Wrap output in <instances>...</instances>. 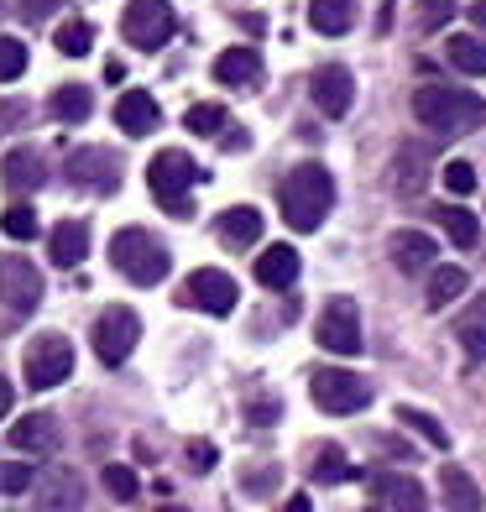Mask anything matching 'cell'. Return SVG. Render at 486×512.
I'll return each instance as SVG.
<instances>
[{
	"mask_svg": "<svg viewBox=\"0 0 486 512\" xmlns=\"http://www.w3.org/2000/svg\"><path fill=\"white\" fill-rule=\"evenodd\" d=\"M283 215H288V225L293 230H319L324 225V215H330V204H335V178H330V168H319V162H304V168H293L288 178H283Z\"/></svg>",
	"mask_w": 486,
	"mask_h": 512,
	"instance_id": "cell-1",
	"label": "cell"
},
{
	"mask_svg": "<svg viewBox=\"0 0 486 512\" xmlns=\"http://www.w3.org/2000/svg\"><path fill=\"white\" fill-rule=\"evenodd\" d=\"M110 262H115V272H121L126 283H136V288H157L162 277H168L173 256H168V246H162L152 230L126 225V230H115V241H110Z\"/></svg>",
	"mask_w": 486,
	"mask_h": 512,
	"instance_id": "cell-2",
	"label": "cell"
},
{
	"mask_svg": "<svg viewBox=\"0 0 486 512\" xmlns=\"http://www.w3.org/2000/svg\"><path fill=\"white\" fill-rule=\"evenodd\" d=\"M413 115L429 131H476L486 121L481 95H466V89H445V84H424L413 95Z\"/></svg>",
	"mask_w": 486,
	"mask_h": 512,
	"instance_id": "cell-3",
	"label": "cell"
},
{
	"mask_svg": "<svg viewBox=\"0 0 486 512\" xmlns=\"http://www.w3.org/2000/svg\"><path fill=\"white\" fill-rule=\"evenodd\" d=\"M147 183H152V199H157L162 209H168V215H178V220H189V215H194L199 162H194L189 152H178V147L157 152V157L147 162Z\"/></svg>",
	"mask_w": 486,
	"mask_h": 512,
	"instance_id": "cell-4",
	"label": "cell"
},
{
	"mask_svg": "<svg viewBox=\"0 0 486 512\" xmlns=\"http://www.w3.org/2000/svg\"><path fill=\"white\" fill-rule=\"evenodd\" d=\"M309 392L324 413H361L372 403V382L356 377V371H340V366H319L309 377Z\"/></svg>",
	"mask_w": 486,
	"mask_h": 512,
	"instance_id": "cell-5",
	"label": "cell"
},
{
	"mask_svg": "<svg viewBox=\"0 0 486 512\" xmlns=\"http://www.w3.org/2000/svg\"><path fill=\"white\" fill-rule=\"evenodd\" d=\"M121 37L142 53L162 48V42L173 37V6L168 0H131L126 16H121Z\"/></svg>",
	"mask_w": 486,
	"mask_h": 512,
	"instance_id": "cell-6",
	"label": "cell"
},
{
	"mask_svg": "<svg viewBox=\"0 0 486 512\" xmlns=\"http://www.w3.org/2000/svg\"><path fill=\"white\" fill-rule=\"evenodd\" d=\"M136 340H142V319H136V309L126 304H115L95 319V356L105 366H121L131 351H136Z\"/></svg>",
	"mask_w": 486,
	"mask_h": 512,
	"instance_id": "cell-7",
	"label": "cell"
},
{
	"mask_svg": "<svg viewBox=\"0 0 486 512\" xmlns=\"http://www.w3.org/2000/svg\"><path fill=\"white\" fill-rule=\"evenodd\" d=\"M0 304L11 309V319H27L42 304V272L27 256H0Z\"/></svg>",
	"mask_w": 486,
	"mask_h": 512,
	"instance_id": "cell-8",
	"label": "cell"
},
{
	"mask_svg": "<svg viewBox=\"0 0 486 512\" xmlns=\"http://www.w3.org/2000/svg\"><path fill=\"white\" fill-rule=\"evenodd\" d=\"M68 183L89 194H115L121 189V157L110 147H84V152H68Z\"/></svg>",
	"mask_w": 486,
	"mask_h": 512,
	"instance_id": "cell-9",
	"label": "cell"
},
{
	"mask_svg": "<svg viewBox=\"0 0 486 512\" xmlns=\"http://www.w3.org/2000/svg\"><path fill=\"white\" fill-rule=\"evenodd\" d=\"M68 371H74V345L63 335H37L27 345V387H58Z\"/></svg>",
	"mask_w": 486,
	"mask_h": 512,
	"instance_id": "cell-10",
	"label": "cell"
},
{
	"mask_svg": "<svg viewBox=\"0 0 486 512\" xmlns=\"http://www.w3.org/2000/svg\"><path fill=\"white\" fill-rule=\"evenodd\" d=\"M309 95H314V110L340 121V115H351V100H356V79L345 63H319L314 79H309Z\"/></svg>",
	"mask_w": 486,
	"mask_h": 512,
	"instance_id": "cell-11",
	"label": "cell"
},
{
	"mask_svg": "<svg viewBox=\"0 0 486 512\" xmlns=\"http://www.w3.org/2000/svg\"><path fill=\"white\" fill-rule=\"evenodd\" d=\"M32 497L42 512H79L84 507V476L74 465H48L42 476H32Z\"/></svg>",
	"mask_w": 486,
	"mask_h": 512,
	"instance_id": "cell-12",
	"label": "cell"
},
{
	"mask_svg": "<svg viewBox=\"0 0 486 512\" xmlns=\"http://www.w3.org/2000/svg\"><path fill=\"white\" fill-rule=\"evenodd\" d=\"M319 345L335 356H356L361 351V314L351 298H330L319 314Z\"/></svg>",
	"mask_w": 486,
	"mask_h": 512,
	"instance_id": "cell-13",
	"label": "cell"
},
{
	"mask_svg": "<svg viewBox=\"0 0 486 512\" xmlns=\"http://www.w3.org/2000/svg\"><path fill=\"white\" fill-rule=\"evenodd\" d=\"M183 304L225 319L230 309H236V283H230V272H220V267H199L189 283H183Z\"/></svg>",
	"mask_w": 486,
	"mask_h": 512,
	"instance_id": "cell-14",
	"label": "cell"
},
{
	"mask_svg": "<svg viewBox=\"0 0 486 512\" xmlns=\"http://www.w3.org/2000/svg\"><path fill=\"white\" fill-rule=\"evenodd\" d=\"M372 492L387 502V512H424L429 507V492L419 476H403V471H377L372 476Z\"/></svg>",
	"mask_w": 486,
	"mask_h": 512,
	"instance_id": "cell-15",
	"label": "cell"
},
{
	"mask_svg": "<svg viewBox=\"0 0 486 512\" xmlns=\"http://www.w3.org/2000/svg\"><path fill=\"white\" fill-rule=\"evenodd\" d=\"M115 126H121L126 136H152L162 126V110H157V100L147 95V89H126V95L115 100Z\"/></svg>",
	"mask_w": 486,
	"mask_h": 512,
	"instance_id": "cell-16",
	"label": "cell"
},
{
	"mask_svg": "<svg viewBox=\"0 0 486 512\" xmlns=\"http://www.w3.org/2000/svg\"><path fill=\"white\" fill-rule=\"evenodd\" d=\"M262 209H251V204H236V209H225V215L215 220V236L230 246V251H251L262 241Z\"/></svg>",
	"mask_w": 486,
	"mask_h": 512,
	"instance_id": "cell-17",
	"label": "cell"
},
{
	"mask_svg": "<svg viewBox=\"0 0 486 512\" xmlns=\"http://www.w3.org/2000/svg\"><path fill=\"white\" fill-rule=\"evenodd\" d=\"M42 178H48V162H42V152H32V147H16V152H6V162H0V183H6L11 194L42 189Z\"/></svg>",
	"mask_w": 486,
	"mask_h": 512,
	"instance_id": "cell-18",
	"label": "cell"
},
{
	"mask_svg": "<svg viewBox=\"0 0 486 512\" xmlns=\"http://www.w3.org/2000/svg\"><path fill=\"white\" fill-rule=\"evenodd\" d=\"M387 178H392V194L398 199H419L424 183H429V152L424 147H403L398 157H392Z\"/></svg>",
	"mask_w": 486,
	"mask_h": 512,
	"instance_id": "cell-19",
	"label": "cell"
},
{
	"mask_svg": "<svg viewBox=\"0 0 486 512\" xmlns=\"http://www.w3.org/2000/svg\"><path fill=\"white\" fill-rule=\"evenodd\" d=\"M434 256H439V246H434V236H424V230H398V236H392V262H398V272H408V277L429 272Z\"/></svg>",
	"mask_w": 486,
	"mask_h": 512,
	"instance_id": "cell-20",
	"label": "cell"
},
{
	"mask_svg": "<svg viewBox=\"0 0 486 512\" xmlns=\"http://www.w3.org/2000/svg\"><path fill=\"white\" fill-rule=\"evenodd\" d=\"M11 445L27 450V455H53V450H58V418H53V413H27V418H16Z\"/></svg>",
	"mask_w": 486,
	"mask_h": 512,
	"instance_id": "cell-21",
	"label": "cell"
},
{
	"mask_svg": "<svg viewBox=\"0 0 486 512\" xmlns=\"http://www.w3.org/2000/svg\"><path fill=\"white\" fill-rule=\"evenodd\" d=\"M455 340L460 351H466V361H486V293H476L466 309H460V324H455Z\"/></svg>",
	"mask_w": 486,
	"mask_h": 512,
	"instance_id": "cell-22",
	"label": "cell"
},
{
	"mask_svg": "<svg viewBox=\"0 0 486 512\" xmlns=\"http://www.w3.org/2000/svg\"><path fill=\"white\" fill-rule=\"evenodd\" d=\"M309 27L319 37H345L356 27V0H309Z\"/></svg>",
	"mask_w": 486,
	"mask_h": 512,
	"instance_id": "cell-23",
	"label": "cell"
},
{
	"mask_svg": "<svg viewBox=\"0 0 486 512\" xmlns=\"http://www.w3.org/2000/svg\"><path fill=\"white\" fill-rule=\"evenodd\" d=\"M257 283L262 288H293L298 283V251L293 246H267L257 256Z\"/></svg>",
	"mask_w": 486,
	"mask_h": 512,
	"instance_id": "cell-24",
	"label": "cell"
},
{
	"mask_svg": "<svg viewBox=\"0 0 486 512\" xmlns=\"http://www.w3.org/2000/svg\"><path fill=\"white\" fill-rule=\"evenodd\" d=\"M48 246H53V262H58V267H79L84 251H89V225H84V220H58L53 236H48Z\"/></svg>",
	"mask_w": 486,
	"mask_h": 512,
	"instance_id": "cell-25",
	"label": "cell"
},
{
	"mask_svg": "<svg viewBox=\"0 0 486 512\" xmlns=\"http://www.w3.org/2000/svg\"><path fill=\"white\" fill-rule=\"evenodd\" d=\"M439 492H445L450 512H481V486L460 471V465H445V471H439Z\"/></svg>",
	"mask_w": 486,
	"mask_h": 512,
	"instance_id": "cell-26",
	"label": "cell"
},
{
	"mask_svg": "<svg viewBox=\"0 0 486 512\" xmlns=\"http://www.w3.org/2000/svg\"><path fill=\"white\" fill-rule=\"evenodd\" d=\"M215 79L220 84H257L262 79V58L251 48H230V53L215 58Z\"/></svg>",
	"mask_w": 486,
	"mask_h": 512,
	"instance_id": "cell-27",
	"label": "cell"
},
{
	"mask_svg": "<svg viewBox=\"0 0 486 512\" xmlns=\"http://www.w3.org/2000/svg\"><path fill=\"white\" fill-rule=\"evenodd\" d=\"M460 293H466V267H455V262H445V267H429V309H445V304H455Z\"/></svg>",
	"mask_w": 486,
	"mask_h": 512,
	"instance_id": "cell-28",
	"label": "cell"
},
{
	"mask_svg": "<svg viewBox=\"0 0 486 512\" xmlns=\"http://www.w3.org/2000/svg\"><path fill=\"white\" fill-rule=\"evenodd\" d=\"M434 220L445 225V236L455 241V246H476V236H481V225H476V215L466 204H445V209H434Z\"/></svg>",
	"mask_w": 486,
	"mask_h": 512,
	"instance_id": "cell-29",
	"label": "cell"
},
{
	"mask_svg": "<svg viewBox=\"0 0 486 512\" xmlns=\"http://www.w3.org/2000/svg\"><path fill=\"white\" fill-rule=\"evenodd\" d=\"M445 58H450V68H460V74H486V42L481 37H450L445 42Z\"/></svg>",
	"mask_w": 486,
	"mask_h": 512,
	"instance_id": "cell-30",
	"label": "cell"
},
{
	"mask_svg": "<svg viewBox=\"0 0 486 512\" xmlns=\"http://www.w3.org/2000/svg\"><path fill=\"white\" fill-rule=\"evenodd\" d=\"M48 110L58 115V121H89V110H95V100H89L84 84H63L58 95L48 100Z\"/></svg>",
	"mask_w": 486,
	"mask_h": 512,
	"instance_id": "cell-31",
	"label": "cell"
},
{
	"mask_svg": "<svg viewBox=\"0 0 486 512\" xmlns=\"http://www.w3.org/2000/svg\"><path fill=\"white\" fill-rule=\"evenodd\" d=\"M398 424H408L413 434H424V439H429L434 450H450V429L439 424L434 413H419V408H398Z\"/></svg>",
	"mask_w": 486,
	"mask_h": 512,
	"instance_id": "cell-32",
	"label": "cell"
},
{
	"mask_svg": "<svg viewBox=\"0 0 486 512\" xmlns=\"http://www.w3.org/2000/svg\"><path fill=\"white\" fill-rule=\"evenodd\" d=\"M53 42H58V53H68V58H84L89 48H95V27H89V21H63Z\"/></svg>",
	"mask_w": 486,
	"mask_h": 512,
	"instance_id": "cell-33",
	"label": "cell"
},
{
	"mask_svg": "<svg viewBox=\"0 0 486 512\" xmlns=\"http://www.w3.org/2000/svg\"><path fill=\"white\" fill-rule=\"evenodd\" d=\"M0 230H6L11 241H32V236H37V215H32V204H11L6 215H0Z\"/></svg>",
	"mask_w": 486,
	"mask_h": 512,
	"instance_id": "cell-34",
	"label": "cell"
},
{
	"mask_svg": "<svg viewBox=\"0 0 486 512\" xmlns=\"http://www.w3.org/2000/svg\"><path fill=\"white\" fill-rule=\"evenodd\" d=\"M27 74V42H16V37H0V84H11Z\"/></svg>",
	"mask_w": 486,
	"mask_h": 512,
	"instance_id": "cell-35",
	"label": "cell"
},
{
	"mask_svg": "<svg viewBox=\"0 0 486 512\" xmlns=\"http://www.w3.org/2000/svg\"><path fill=\"white\" fill-rule=\"evenodd\" d=\"M183 126H189L194 136H215V131H225V105H194L189 115H183Z\"/></svg>",
	"mask_w": 486,
	"mask_h": 512,
	"instance_id": "cell-36",
	"label": "cell"
},
{
	"mask_svg": "<svg viewBox=\"0 0 486 512\" xmlns=\"http://www.w3.org/2000/svg\"><path fill=\"white\" fill-rule=\"evenodd\" d=\"M345 476H351V460H345L340 450H330V445H324V450L314 455V481H324V486H330V481H345Z\"/></svg>",
	"mask_w": 486,
	"mask_h": 512,
	"instance_id": "cell-37",
	"label": "cell"
},
{
	"mask_svg": "<svg viewBox=\"0 0 486 512\" xmlns=\"http://www.w3.org/2000/svg\"><path fill=\"white\" fill-rule=\"evenodd\" d=\"M136 486H142V481H136L131 465H105V492H110L115 502H131Z\"/></svg>",
	"mask_w": 486,
	"mask_h": 512,
	"instance_id": "cell-38",
	"label": "cell"
},
{
	"mask_svg": "<svg viewBox=\"0 0 486 512\" xmlns=\"http://www.w3.org/2000/svg\"><path fill=\"white\" fill-rule=\"evenodd\" d=\"M476 183H481V178H476V168H471V162H460V157H455V162H445V189H450L455 199L476 194Z\"/></svg>",
	"mask_w": 486,
	"mask_h": 512,
	"instance_id": "cell-39",
	"label": "cell"
},
{
	"mask_svg": "<svg viewBox=\"0 0 486 512\" xmlns=\"http://www.w3.org/2000/svg\"><path fill=\"white\" fill-rule=\"evenodd\" d=\"M32 465H0V492H11V497H21V492H32Z\"/></svg>",
	"mask_w": 486,
	"mask_h": 512,
	"instance_id": "cell-40",
	"label": "cell"
},
{
	"mask_svg": "<svg viewBox=\"0 0 486 512\" xmlns=\"http://www.w3.org/2000/svg\"><path fill=\"white\" fill-rule=\"evenodd\" d=\"M450 16H455V0H424V6H419V27L424 32H439Z\"/></svg>",
	"mask_w": 486,
	"mask_h": 512,
	"instance_id": "cell-41",
	"label": "cell"
},
{
	"mask_svg": "<svg viewBox=\"0 0 486 512\" xmlns=\"http://www.w3.org/2000/svg\"><path fill=\"white\" fill-rule=\"evenodd\" d=\"M189 465H194V471H210V465H215V445L194 439V445H189Z\"/></svg>",
	"mask_w": 486,
	"mask_h": 512,
	"instance_id": "cell-42",
	"label": "cell"
},
{
	"mask_svg": "<svg viewBox=\"0 0 486 512\" xmlns=\"http://www.w3.org/2000/svg\"><path fill=\"white\" fill-rule=\"evenodd\" d=\"M63 6V0H21V16L27 21H42V16H53Z\"/></svg>",
	"mask_w": 486,
	"mask_h": 512,
	"instance_id": "cell-43",
	"label": "cell"
},
{
	"mask_svg": "<svg viewBox=\"0 0 486 512\" xmlns=\"http://www.w3.org/2000/svg\"><path fill=\"white\" fill-rule=\"evenodd\" d=\"M246 413H251V424H272V418H277V403H272V398H262L257 408H246Z\"/></svg>",
	"mask_w": 486,
	"mask_h": 512,
	"instance_id": "cell-44",
	"label": "cell"
},
{
	"mask_svg": "<svg viewBox=\"0 0 486 512\" xmlns=\"http://www.w3.org/2000/svg\"><path fill=\"white\" fill-rule=\"evenodd\" d=\"M11 398H16V392H11V382H6V377H0V418H6V413H11Z\"/></svg>",
	"mask_w": 486,
	"mask_h": 512,
	"instance_id": "cell-45",
	"label": "cell"
},
{
	"mask_svg": "<svg viewBox=\"0 0 486 512\" xmlns=\"http://www.w3.org/2000/svg\"><path fill=\"white\" fill-rule=\"evenodd\" d=\"M283 512H314V507H309V497H293V502H283Z\"/></svg>",
	"mask_w": 486,
	"mask_h": 512,
	"instance_id": "cell-46",
	"label": "cell"
},
{
	"mask_svg": "<svg viewBox=\"0 0 486 512\" xmlns=\"http://www.w3.org/2000/svg\"><path fill=\"white\" fill-rule=\"evenodd\" d=\"M471 21H476V27L486 32V0H481V6H471Z\"/></svg>",
	"mask_w": 486,
	"mask_h": 512,
	"instance_id": "cell-47",
	"label": "cell"
},
{
	"mask_svg": "<svg viewBox=\"0 0 486 512\" xmlns=\"http://www.w3.org/2000/svg\"><path fill=\"white\" fill-rule=\"evenodd\" d=\"M162 512H178V507H162Z\"/></svg>",
	"mask_w": 486,
	"mask_h": 512,
	"instance_id": "cell-48",
	"label": "cell"
}]
</instances>
